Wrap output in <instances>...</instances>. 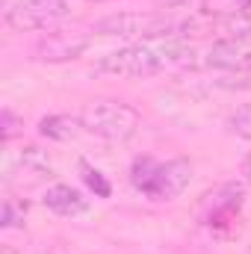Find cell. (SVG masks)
<instances>
[{
	"instance_id": "cell-9",
	"label": "cell",
	"mask_w": 251,
	"mask_h": 254,
	"mask_svg": "<svg viewBox=\"0 0 251 254\" xmlns=\"http://www.w3.org/2000/svg\"><path fill=\"white\" fill-rule=\"evenodd\" d=\"M42 201H45V207H48L51 213H57V216H80V213L89 210V198L80 190L68 187V184L51 187V190L45 192Z\"/></svg>"
},
{
	"instance_id": "cell-13",
	"label": "cell",
	"mask_w": 251,
	"mask_h": 254,
	"mask_svg": "<svg viewBox=\"0 0 251 254\" xmlns=\"http://www.w3.org/2000/svg\"><path fill=\"white\" fill-rule=\"evenodd\" d=\"M228 127H231V133H237L240 139H249L251 142V104L240 107V110L228 119Z\"/></svg>"
},
{
	"instance_id": "cell-12",
	"label": "cell",
	"mask_w": 251,
	"mask_h": 254,
	"mask_svg": "<svg viewBox=\"0 0 251 254\" xmlns=\"http://www.w3.org/2000/svg\"><path fill=\"white\" fill-rule=\"evenodd\" d=\"M27 201H18V198H6L3 201V213H0V225L3 228H18L27 216Z\"/></svg>"
},
{
	"instance_id": "cell-11",
	"label": "cell",
	"mask_w": 251,
	"mask_h": 254,
	"mask_svg": "<svg viewBox=\"0 0 251 254\" xmlns=\"http://www.w3.org/2000/svg\"><path fill=\"white\" fill-rule=\"evenodd\" d=\"M80 178H83V184L95 192L98 198H110L113 195V187H110L107 175L101 169H95L92 163H86V160H80Z\"/></svg>"
},
{
	"instance_id": "cell-2",
	"label": "cell",
	"mask_w": 251,
	"mask_h": 254,
	"mask_svg": "<svg viewBox=\"0 0 251 254\" xmlns=\"http://www.w3.org/2000/svg\"><path fill=\"white\" fill-rule=\"evenodd\" d=\"M195 30L192 18H172L166 12H113L95 24V33L101 36H122V39H166L175 42Z\"/></svg>"
},
{
	"instance_id": "cell-14",
	"label": "cell",
	"mask_w": 251,
	"mask_h": 254,
	"mask_svg": "<svg viewBox=\"0 0 251 254\" xmlns=\"http://www.w3.org/2000/svg\"><path fill=\"white\" fill-rule=\"evenodd\" d=\"M3 122H0V127H3V142H12L15 136H21L24 133V119H18L9 107H3V116H0Z\"/></svg>"
},
{
	"instance_id": "cell-4",
	"label": "cell",
	"mask_w": 251,
	"mask_h": 254,
	"mask_svg": "<svg viewBox=\"0 0 251 254\" xmlns=\"http://www.w3.org/2000/svg\"><path fill=\"white\" fill-rule=\"evenodd\" d=\"M139 110L119 98H98L80 110L83 130L107 142H127L139 130Z\"/></svg>"
},
{
	"instance_id": "cell-1",
	"label": "cell",
	"mask_w": 251,
	"mask_h": 254,
	"mask_svg": "<svg viewBox=\"0 0 251 254\" xmlns=\"http://www.w3.org/2000/svg\"><path fill=\"white\" fill-rule=\"evenodd\" d=\"M189 57H192V51L178 42H166V45L139 42V45H127V48H119V51L101 57L98 71L113 74V77H154L172 65L192 63Z\"/></svg>"
},
{
	"instance_id": "cell-5",
	"label": "cell",
	"mask_w": 251,
	"mask_h": 254,
	"mask_svg": "<svg viewBox=\"0 0 251 254\" xmlns=\"http://www.w3.org/2000/svg\"><path fill=\"white\" fill-rule=\"evenodd\" d=\"M243 204H246V187L237 184V181H228V184H219L216 190L201 195L198 219L207 228H222V225H228V222L237 219V213L243 210Z\"/></svg>"
},
{
	"instance_id": "cell-10",
	"label": "cell",
	"mask_w": 251,
	"mask_h": 254,
	"mask_svg": "<svg viewBox=\"0 0 251 254\" xmlns=\"http://www.w3.org/2000/svg\"><path fill=\"white\" fill-rule=\"evenodd\" d=\"M80 130H83L80 116H68V113H54L39 122V133L51 142H71Z\"/></svg>"
},
{
	"instance_id": "cell-8",
	"label": "cell",
	"mask_w": 251,
	"mask_h": 254,
	"mask_svg": "<svg viewBox=\"0 0 251 254\" xmlns=\"http://www.w3.org/2000/svg\"><path fill=\"white\" fill-rule=\"evenodd\" d=\"M207 65L225 71H251V30H240L237 36L216 42L207 51Z\"/></svg>"
},
{
	"instance_id": "cell-7",
	"label": "cell",
	"mask_w": 251,
	"mask_h": 254,
	"mask_svg": "<svg viewBox=\"0 0 251 254\" xmlns=\"http://www.w3.org/2000/svg\"><path fill=\"white\" fill-rule=\"evenodd\" d=\"M92 45V36L83 30H54L36 42V60L42 63H71Z\"/></svg>"
},
{
	"instance_id": "cell-6",
	"label": "cell",
	"mask_w": 251,
	"mask_h": 254,
	"mask_svg": "<svg viewBox=\"0 0 251 254\" xmlns=\"http://www.w3.org/2000/svg\"><path fill=\"white\" fill-rule=\"evenodd\" d=\"M68 15V0H18L6 9V24L18 33H36L54 27Z\"/></svg>"
},
{
	"instance_id": "cell-15",
	"label": "cell",
	"mask_w": 251,
	"mask_h": 254,
	"mask_svg": "<svg viewBox=\"0 0 251 254\" xmlns=\"http://www.w3.org/2000/svg\"><path fill=\"white\" fill-rule=\"evenodd\" d=\"M243 175H246V181L251 184V154L246 157V163H243Z\"/></svg>"
},
{
	"instance_id": "cell-3",
	"label": "cell",
	"mask_w": 251,
	"mask_h": 254,
	"mask_svg": "<svg viewBox=\"0 0 251 254\" xmlns=\"http://www.w3.org/2000/svg\"><path fill=\"white\" fill-rule=\"evenodd\" d=\"M192 181V163L184 157L175 160H154V157H136L130 166V184L151 201H175Z\"/></svg>"
}]
</instances>
